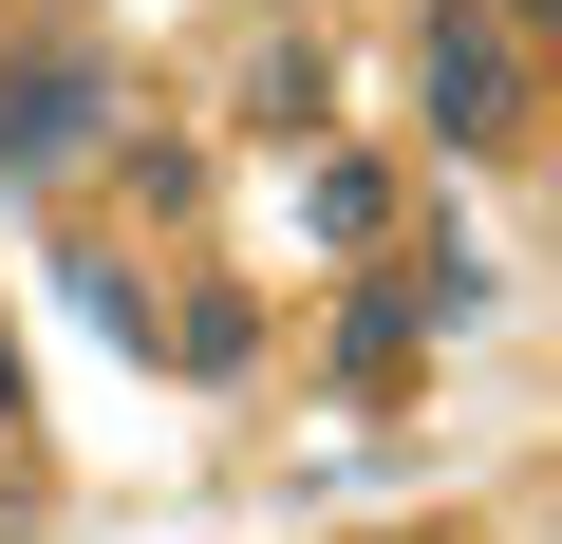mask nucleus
Here are the masks:
<instances>
[{
  "mask_svg": "<svg viewBox=\"0 0 562 544\" xmlns=\"http://www.w3.org/2000/svg\"><path fill=\"white\" fill-rule=\"evenodd\" d=\"M244 113H262V132H319V113H338V76H319V38H281V57L244 76Z\"/></svg>",
  "mask_w": 562,
  "mask_h": 544,
  "instance_id": "6",
  "label": "nucleus"
},
{
  "mask_svg": "<svg viewBox=\"0 0 562 544\" xmlns=\"http://www.w3.org/2000/svg\"><path fill=\"white\" fill-rule=\"evenodd\" d=\"M169 357H188V376H244V357H262V301H244V282H188V301H169Z\"/></svg>",
  "mask_w": 562,
  "mask_h": 544,
  "instance_id": "5",
  "label": "nucleus"
},
{
  "mask_svg": "<svg viewBox=\"0 0 562 544\" xmlns=\"http://www.w3.org/2000/svg\"><path fill=\"white\" fill-rule=\"evenodd\" d=\"M0 432H20V338H0Z\"/></svg>",
  "mask_w": 562,
  "mask_h": 544,
  "instance_id": "7",
  "label": "nucleus"
},
{
  "mask_svg": "<svg viewBox=\"0 0 562 544\" xmlns=\"http://www.w3.org/2000/svg\"><path fill=\"white\" fill-rule=\"evenodd\" d=\"M413 95H431V151L469 169V151H525V113H543V57L487 20V0H431V20H413Z\"/></svg>",
  "mask_w": 562,
  "mask_h": 544,
  "instance_id": "1",
  "label": "nucleus"
},
{
  "mask_svg": "<svg viewBox=\"0 0 562 544\" xmlns=\"http://www.w3.org/2000/svg\"><path fill=\"white\" fill-rule=\"evenodd\" d=\"M431 338H450V320H431V282H357V301H338V357H319V376H338L357 413H394V395L431 376Z\"/></svg>",
  "mask_w": 562,
  "mask_h": 544,
  "instance_id": "3",
  "label": "nucleus"
},
{
  "mask_svg": "<svg viewBox=\"0 0 562 544\" xmlns=\"http://www.w3.org/2000/svg\"><path fill=\"white\" fill-rule=\"evenodd\" d=\"M301 244H319V263H375V244H394V169L319 151V188H301Z\"/></svg>",
  "mask_w": 562,
  "mask_h": 544,
  "instance_id": "4",
  "label": "nucleus"
},
{
  "mask_svg": "<svg viewBox=\"0 0 562 544\" xmlns=\"http://www.w3.org/2000/svg\"><path fill=\"white\" fill-rule=\"evenodd\" d=\"M431 544H450V525H431Z\"/></svg>",
  "mask_w": 562,
  "mask_h": 544,
  "instance_id": "8",
  "label": "nucleus"
},
{
  "mask_svg": "<svg viewBox=\"0 0 562 544\" xmlns=\"http://www.w3.org/2000/svg\"><path fill=\"white\" fill-rule=\"evenodd\" d=\"M94 113H113V57H76V38H20V57H0V169L94 151Z\"/></svg>",
  "mask_w": 562,
  "mask_h": 544,
  "instance_id": "2",
  "label": "nucleus"
}]
</instances>
